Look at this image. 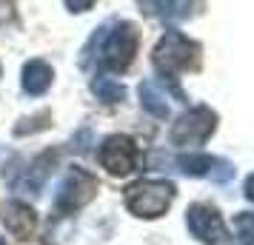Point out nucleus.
<instances>
[{
  "mask_svg": "<svg viewBox=\"0 0 254 245\" xmlns=\"http://www.w3.org/2000/svg\"><path fill=\"white\" fill-rule=\"evenodd\" d=\"M92 92L97 94V100H103V103H117V100H123L126 97V89L115 83L112 77H97L92 83Z\"/></svg>",
  "mask_w": 254,
  "mask_h": 245,
  "instance_id": "obj_12",
  "label": "nucleus"
},
{
  "mask_svg": "<svg viewBox=\"0 0 254 245\" xmlns=\"http://www.w3.org/2000/svg\"><path fill=\"white\" fill-rule=\"evenodd\" d=\"M52 86V69L43 60H29L23 66V92L26 94H43Z\"/></svg>",
  "mask_w": 254,
  "mask_h": 245,
  "instance_id": "obj_9",
  "label": "nucleus"
},
{
  "mask_svg": "<svg viewBox=\"0 0 254 245\" xmlns=\"http://www.w3.org/2000/svg\"><path fill=\"white\" fill-rule=\"evenodd\" d=\"M166 20H183L191 12V0H151Z\"/></svg>",
  "mask_w": 254,
  "mask_h": 245,
  "instance_id": "obj_13",
  "label": "nucleus"
},
{
  "mask_svg": "<svg viewBox=\"0 0 254 245\" xmlns=\"http://www.w3.org/2000/svg\"><path fill=\"white\" fill-rule=\"evenodd\" d=\"M172 199L174 186L169 180H140V183L126 188V208L143 220H154V217L166 214Z\"/></svg>",
  "mask_w": 254,
  "mask_h": 245,
  "instance_id": "obj_2",
  "label": "nucleus"
},
{
  "mask_svg": "<svg viewBox=\"0 0 254 245\" xmlns=\"http://www.w3.org/2000/svg\"><path fill=\"white\" fill-rule=\"evenodd\" d=\"M214 163H217V157H211V154H197V151H189L177 160L180 171L189 174V177H206L208 171L214 168Z\"/></svg>",
  "mask_w": 254,
  "mask_h": 245,
  "instance_id": "obj_11",
  "label": "nucleus"
},
{
  "mask_svg": "<svg viewBox=\"0 0 254 245\" xmlns=\"http://www.w3.org/2000/svg\"><path fill=\"white\" fill-rule=\"evenodd\" d=\"M97 191V180H94L86 168H71L66 180L60 183L58 197H55V214H71V211L83 208Z\"/></svg>",
  "mask_w": 254,
  "mask_h": 245,
  "instance_id": "obj_5",
  "label": "nucleus"
},
{
  "mask_svg": "<svg viewBox=\"0 0 254 245\" xmlns=\"http://www.w3.org/2000/svg\"><path fill=\"white\" fill-rule=\"evenodd\" d=\"M169 97H166V92H163L160 86L154 80H146L140 83V103H143V108L149 111V114L154 117H169V103H166Z\"/></svg>",
  "mask_w": 254,
  "mask_h": 245,
  "instance_id": "obj_10",
  "label": "nucleus"
},
{
  "mask_svg": "<svg viewBox=\"0 0 254 245\" xmlns=\"http://www.w3.org/2000/svg\"><path fill=\"white\" fill-rule=\"evenodd\" d=\"M217 126V114L206 108V105H194V108H189L186 114L177 117V123H174L172 129V143L174 146H203V143L211 137V131Z\"/></svg>",
  "mask_w": 254,
  "mask_h": 245,
  "instance_id": "obj_4",
  "label": "nucleus"
},
{
  "mask_svg": "<svg viewBox=\"0 0 254 245\" xmlns=\"http://www.w3.org/2000/svg\"><path fill=\"white\" fill-rule=\"evenodd\" d=\"M186 225L203 245H226L229 243V231L226 222L211 205H191L186 211Z\"/></svg>",
  "mask_w": 254,
  "mask_h": 245,
  "instance_id": "obj_6",
  "label": "nucleus"
},
{
  "mask_svg": "<svg viewBox=\"0 0 254 245\" xmlns=\"http://www.w3.org/2000/svg\"><path fill=\"white\" fill-rule=\"evenodd\" d=\"M0 245H6V243H3V237H0Z\"/></svg>",
  "mask_w": 254,
  "mask_h": 245,
  "instance_id": "obj_17",
  "label": "nucleus"
},
{
  "mask_svg": "<svg viewBox=\"0 0 254 245\" xmlns=\"http://www.w3.org/2000/svg\"><path fill=\"white\" fill-rule=\"evenodd\" d=\"M246 197H249V199L254 202V174L249 177V180H246Z\"/></svg>",
  "mask_w": 254,
  "mask_h": 245,
  "instance_id": "obj_16",
  "label": "nucleus"
},
{
  "mask_svg": "<svg viewBox=\"0 0 254 245\" xmlns=\"http://www.w3.org/2000/svg\"><path fill=\"white\" fill-rule=\"evenodd\" d=\"M137 29L131 23H117L115 32H109L103 37V51H100V60L109 71H126L131 66V60L137 54Z\"/></svg>",
  "mask_w": 254,
  "mask_h": 245,
  "instance_id": "obj_3",
  "label": "nucleus"
},
{
  "mask_svg": "<svg viewBox=\"0 0 254 245\" xmlns=\"http://www.w3.org/2000/svg\"><path fill=\"white\" fill-rule=\"evenodd\" d=\"M234 234H237V245H254V214L243 211L234 217Z\"/></svg>",
  "mask_w": 254,
  "mask_h": 245,
  "instance_id": "obj_14",
  "label": "nucleus"
},
{
  "mask_svg": "<svg viewBox=\"0 0 254 245\" xmlns=\"http://www.w3.org/2000/svg\"><path fill=\"white\" fill-rule=\"evenodd\" d=\"M66 6H69L71 12H89L94 6V0H66Z\"/></svg>",
  "mask_w": 254,
  "mask_h": 245,
  "instance_id": "obj_15",
  "label": "nucleus"
},
{
  "mask_svg": "<svg viewBox=\"0 0 254 245\" xmlns=\"http://www.w3.org/2000/svg\"><path fill=\"white\" fill-rule=\"evenodd\" d=\"M134 163H137V146H134L131 137L112 134V137L103 140V146H100V165L109 174L126 177L134 171Z\"/></svg>",
  "mask_w": 254,
  "mask_h": 245,
  "instance_id": "obj_7",
  "label": "nucleus"
},
{
  "mask_svg": "<svg viewBox=\"0 0 254 245\" xmlns=\"http://www.w3.org/2000/svg\"><path fill=\"white\" fill-rule=\"evenodd\" d=\"M3 222H6V228H9L17 240H26V237H32V231H35L37 217L26 202H9V205L3 208Z\"/></svg>",
  "mask_w": 254,
  "mask_h": 245,
  "instance_id": "obj_8",
  "label": "nucleus"
},
{
  "mask_svg": "<svg viewBox=\"0 0 254 245\" xmlns=\"http://www.w3.org/2000/svg\"><path fill=\"white\" fill-rule=\"evenodd\" d=\"M151 60H154V69L160 71L166 80H177L174 74L200 66V46L191 43L180 32H166L160 37V43L154 46Z\"/></svg>",
  "mask_w": 254,
  "mask_h": 245,
  "instance_id": "obj_1",
  "label": "nucleus"
}]
</instances>
